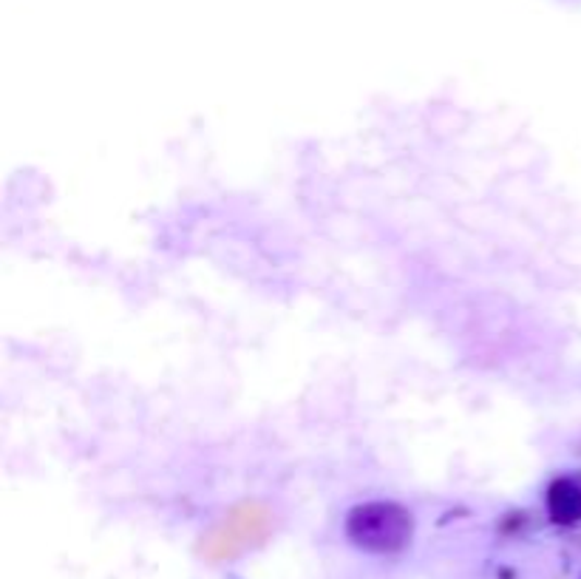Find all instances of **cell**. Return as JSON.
<instances>
[{
    "label": "cell",
    "mask_w": 581,
    "mask_h": 579,
    "mask_svg": "<svg viewBox=\"0 0 581 579\" xmlns=\"http://www.w3.org/2000/svg\"><path fill=\"white\" fill-rule=\"evenodd\" d=\"M264 529V517L256 515V512H242V515H233L227 522H224V529L213 537L215 551L219 554H233L236 545H245L247 540L252 543V537L259 534Z\"/></svg>",
    "instance_id": "cell-1"
}]
</instances>
